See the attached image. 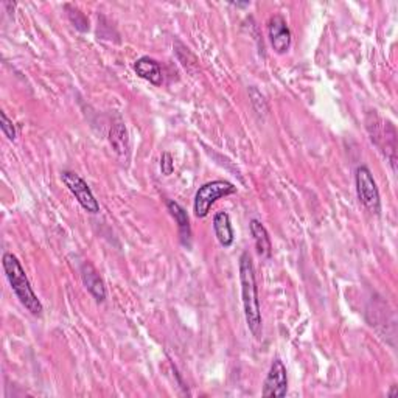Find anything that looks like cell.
Here are the masks:
<instances>
[{"label":"cell","instance_id":"cell-4","mask_svg":"<svg viewBox=\"0 0 398 398\" xmlns=\"http://www.w3.org/2000/svg\"><path fill=\"white\" fill-rule=\"evenodd\" d=\"M355 184H356V194L361 204L367 208L369 212L375 215L381 213V198L378 187L372 176V173L367 167H358L355 174Z\"/></svg>","mask_w":398,"mask_h":398},{"label":"cell","instance_id":"cell-15","mask_svg":"<svg viewBox=\"0 0 398 398\" xmlns=\"http://www.w3.org/2000/svg\"><path fill=\"white\" fill-rule=\"evenodd\" d=\"M66 8L69 10V17H70L72 22L75 24V26L79 31L89 30V20H87V17L83 15V13L77 8H72L70 5H66Z\"/></svg>","mask_w":398,"mask_h":398},{"label":"cell","instance_id":"cell-13","mask_svg":"<svg viewBox=\"0 0 398 398\" xmlns=\"http://www.w3.org/2000/svg\"><path fill=\"white\" fill-rule=\"evenodd\" d=\"M249 229H251V235L254 238L255 247H257V254L261 259L271 257L273 245H271V238H269L266 227L263 226L259 220H252L251 224H249Z\"/></svg>","mask_w":398,"mask_h":398},{"label":"cell","instance_id":"cell-5","mask_svg":"<svg viewBox=\"0 0 398 398\" xmlns=\"http://www.w3.org/2000/svg\"><path fill=\"white\" fill-rule=\"evenodd\" d=\"M61 181L64 182V185L69 188V192L77 198L79 202V206L84 208L86 212L89 213H98L100 212V204L98 201L93 197L92 190L87 185V182L77 174L75 171L66 170L61 173Z\"/></svg>","mask_w":398,"mask_h":398},{"label":"cell","instance_id":"cell-16","mask_svg":"<svg viewBox=\"0 0 398 398\" xmlns=\"http://www.w3.org/2000/svg\"><path fill=\"white\" fill-rule=\"evenodd\" d=\"M0 128H2V132L6 139L13 141L16 140V128L13 125V121L6 117L5 112H0Z\"/></svg>","mask_w":398,"mask_h":398},{"label":"cell","instance_id":"cell-17","mask_svg":"<svg viewBox=\"0 0 398 398\" xmlns=\"http://www.w3.org/2000/svg\"><path fill=\"white\" fill-rule=\"evenodd\" d=\"M160 171L162 174H165V176H170V174H173L174 171V162H173L171 154L168 151L162 154V158H160Z\"/></svg>","mask_w":398,"mask_h":398},{"label":"cell","instance_id":"cell-11","mask_svg":"<svg viewBox=\"0 0 398 398\" xmlns=\"http://www.w3.org/2000/svg\"><path fill=\"white\" fill-rule=\"evenodd\" d=\"M213 231L215 237L220 241V245L222 247H231L234 245L235 235L232 229L231 217L226 212H218L213 217Z\"/></svg>","mask_w":398,"mask_h":398},{"label":"cell","instance_id":"cell-7","mask_svg":"<svg viewBox=\"0 0 398 398\" xmlns=\"http://www.w3.org/2000/svg\"><path fill=\"white\" fill-rule=\"evenodd\" d=\"M375 130L372 132V141L384 153V156L389 159V164L395 170L397 162V132L390 121H381L380 128L374 125Z\"/></svg>","mask_w":398,"mask_h":398},{"label":"cell","instance_id":"cell-9","mask_svg":"<svg viewBox=\"0 0 398 398\" xmlns=\"http://www.w3.org/2000/svg\"><path fill=\"white\" fill-rule=\"evenodd\" d=\"M81 279H83V283L87 288V291L95 298L97 302L106 300L105 283L103 280H101L97 269L93 268L91 263H83V266H81Z\"/></svg>","mask_w":398,"mask_h":398},{"label":"cell","instance_id":"cell-3","mask_svg":"<svg viewBox=\"0 0 398 398\" xmlns=\"http://www.w3.org/2000/svg\"><path fill=\"white\" fill-rule=\"evenodd\" d=\"M237 193V187L227 181H212L207 182L194 194L193 211L198 218H206L208 212H211L212 206L221 198L231 197V194Z\"/></svg>","mask_w":398,"mask_h":398},{"label":"cell","instance_id":"cell-10","mask_svg":"<svg viewBox=\"0 0 398 398\" xmlns=\"http://www.w3.org/2000/svg\"><path fill=\"white\" fill-rule=\"evenodd\" d=\"M134 70H136L140 78L150 81L154 86H162L164 83V75H162V67L156 59L150 56H141L134 64Z\"/></svg>","mask_w":398,"mask_h":398},{"label":"cell","instance_id":"cell-1","mask_svg":"<svg viewBox=\"0 0 398 398\" xmlns=\"http://www.w3.org/2000/svg\"><path fill=\"white\" fill-rule=\"evenodd\" d=\"M240 283H241V300L243 309H245V318L249 332L252 336L260 339L263 321H261V309L259 300V289L257 280H255V269L251 255L243 252L240 257Z\"/></svg>","mask_w":398,"mask_h":398},{"label":"cell","instance_id":"cell-12","mask_svg":"<svg viewBox=\"0 0 398 398\" xmlns=\"http://www.w3.org/2000/svg\"><path fill=\"white\" fill-rule=\"evenodd\" d=\"M167 207H168V212H170V215L174 218V221L178 222L182 245L190 246L192 229H190V220H188V215L185 212V208L181 207L176 201H168Z\"/></svg>","mask_w":398,"mask_h":398},{"label":"cell","instance_id":"cell-8","mask_svg":"<svg viewBox=\"0 0 398 398\" xmlns=\"http://www.w3.org/2000/svg\"><path fill=\"white\" fill-rule=\"evenodd\" d=\"M268 35L274 52L277 55H285L291 47V31H289L286 20L275 15L268 22Z\"/></svg>","mask_w":398,"mask_h":398},{"label":"cell","instance_id":"cell-2","mask_svg":"<svg viewBox=\"0 0 398 398\" xmlns=\"http://www.w3.org/2000/svg\"><path fill=\"white\" fill-rule=\"evenodd\" d=\"M2 266L6 279H8L11 285V289L15 291L19 302L22 303L33 316L43 314L44 312L43 303H40L38 296L35 294V291H33L30 280L26 277L24 268L20 265V261L17 260L16 255H13L11 252H5L2 257Z\"/></svg>","mask_w":398,"mask_h":398},{"label":"cell","instance_id":"cell-14","mask_svg":"<svg viewBox=\"0 0 398 398\" xmlns=\"http://www.w3.org/2000/svg\"><path fill=\"white\" fill-rule=\"evenodd\" d=\"M109 140L114 151L120 154V156H128V153H130V140H128V131L123 123L118 121V123L111 128Z\"/></svg>","mask_w":398,"mask_h":398},{"label":"cell","instance_id":"cell-6","mask_svg":"<svg viewBox=\"0 0 398 398\" xmlns=\"http://www.w3.org/2000/svg\"><path fill=\"white\" fill-rule=\"evenodd\" d=\"M288 392V375H286V367L279 358H275L271 364V369L263 383V397H274V398H282L286 397Z\"/></svg>","mask_w":398,"mask_h":398}]
</instances>
